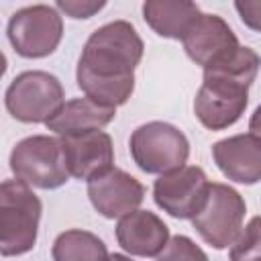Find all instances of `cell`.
<instances>
[{"instance_id": "obj_23", "label": "cell", "mask_w": 261, "mask_h": 261, "mask_svg": "<svg viewBox=\"0 0 261 261\" xmlns=\"http://www.w3.org/2000/svg\"><path fill=\"white\" fill-rule=\"evenodd\" d=\"M108 261H133L130 257H126V255H122V253H114V255H110V259Z\"/></svg>"}, {"instance_id": "obj_21", "label": "cell", "mask_w": 261, "mask_h": 261, "mask_svg": "<svg viewBox=\"0 0 261 261\" xmlns=\"http://www.w3.org/2000/svg\"><path fill=\"white\" fill-rule=\"evenodd\" d=\"M234 10L239 12L245 27L261 33V0H237Z\"/></svg>"}, {"instance_id": "obj_13", "label": "cell", "mask_w": 261, "mask_h": 261, "mask_svg": "<svg viewBox=\"0 0 261 261\" xmlns=\"http://www.w3.org/2000/svg\"><path fill=\"white\" fill-rule=\"evenodd\" d=\"M59 139L63 143L69 173L77 179L90 181L92 177L108 171L114 163L112 139L104 130H90Z\"/></svg>"}, {"instance_id": "obj_19", "label": "cell", "mask_w": 261, "mask_h": 261, "mask_svg": "<svg viewBox=\"0 0 261 261\" xmlns=\"http://www.w3.org/2000/svg\"><path fill=\"white\" fill-rule=\"evenodd\" d=\"M157 261H208V255L186 234H175L169 239L167 247L161 251Z\"/></svg>"}, {"instance_id": "obj_10", "label": "cell", "mask_w": 261, "mask_h": 261, "mask_svg": "<svg viewBox=\"0 0 261 261\" xmlns=\"http://www.w3.org/2000/svg\"><path fill=\"white\" fill-rule=\"evenodd\" d=\"M88 198L104 218H122L139 210L145 200V186L124 169L110 167L88 181Z\"/></svg>"}, {"instance_id": "obj_17", "label": "cell", "mask_w": 261, "mask_h": 261, "mask_svg": "<svg viewBox=\"0 0 261 261\" xmlns=\"http://www.w3.org/2000/svg\"><path fill=\"white\" fill-rule=\"evenodd\" d=\"M53 261H108V249L104 241L82 228H69L57 234L51 247Z\"/></svg>"}, {"instance_id": "obj_16", "label": "cell", "mask_w": 261, "mask_h": 261, "mask_svg": "<svg viewBox=\"0 0 261 261\" xmlns=\"http://www.w3.org/2000/svg\"><path fill=\"white\" fill-rule=\"evenodd\" d=\"M200 14V6L188 0H147L143 4L145 22L165 39L181 41Z\"/></svg>"}, {"instance_id": "obj_20", "label": "cell", "mask_w": 261, "mask_h": 261, "mask_svg": "<svg viewBox=\"0 0 261 261\" xmlns=\"http://www.w3.org/2000/svg\"><path fill=\"white\" fill-rule=\"evenodd\" d=\"M55 6H57V10L65 12L71 18H90L96 12H100L106 6V2L104 0H100V2H96V0H59Z\"/></svg>"}, {"instance_id": "obj_22", "label": "cell", "mask_w": 261, "mask_h": 261, "mask_svg": "<svg viewBox=\"0 0 261 261\" xmlns=\"http://www.w3.org/2000/svg\"><path fill=\"white\" fill-rule=\"evenodd\" d=\"M249 130H251V135H255L257 139H261V104L255 108V112L249 118Z\"/></svg>"}, {"instance_id": "obj_18", "label": "cell", "mask_w": 261, "mask_h": 261, "mask_svg": "<svg viewBox=\"0 0 261 261\" xmlns=\"http://www.w3.org/2000/svg\"><path fill=\"white\" fill-rule=\"evenodd\" d=\"M230 261H261V216H253L228 253Z\"/></svg>"}, {"instance_id": "obj_3", "label": "cell", "mask_w": 261, "mask_h": 261, "mask_svg": "<svg viewBox=\"0 0 261 261\" xmlns=\"http://www.w3.org/2000/svg\"><path fill=\"white\" fill-rule=\"evenodd\" d=\"M41 200L29 184L4 179L0 184V253L16 257L29 253L39 234Z\"/></svg>"}, {"instance_id": "obj_6", "label": "cell", "mask_w": 261, "mask_h": 261, "mask_svg": "<svg viewBox=\"0 0 261 261\" xmlns=\"http://www.w3.org/2000/svg\"><path fill=\"white\" fill-rule=\"evenodd\" d=\"M65 92L57 75L43 69L18 73L6 88L4 104L8 114L27 124L47 122L63 104Z\"/></svg>"}, {"instance_id": "obj_4", "label": "cell", "mask_w": 261, "mask_h": 261, "mask_svg": "<svg viewBox=\"0 0 261 261\" xmlns=\"http://www.w3.org/2000/svg\"><path fill=\"white\" fill-rule=\"evenodd\" d=\"M8 163L16 179L41 190L61 188L71 175L63 143L51 135H33L18 141L10 151Z\"/></svg>"}, {"instance_id": "obj_7", "label": "cell", "mask_w": 261, "mask_h": 261, "mask_svg": "<svg viewBox=\"0 0 261 261\" xmlns=\"http://www.w3.org/2000/svg\"><path fill=\"white\" fill-rule=\"evenodd\" d=\"M8 41L16 55L41 59L51 55L63 37V18L49 4H33L16 10L6 27Z\"/></svg>"}, {"instance_id": "obj_8", "label": "cell", "mask_w": 261, "mask_h": 261, "mask_svg": "<svg viewBox=\"0 0 261 261\" xmlns=\"http://www.w3.org/2000/svg\"><path fill=\"white\" fill-rule=\"evenodd\" d=\"M247 212L245 198L226 184H210L208 200L204 208L192 218V226L214 249L232 247L243 230V218Z\"/></svg>"}, {"instance_id": "obj_5", "label": "cell", "mask_w": 261, "mask_h": 261, "mask_svg": "<svg viewBox=\"0 0 261 261\" xmlns=\"http://www.w3.org/2000/svg\"><path fill=\"white\" fill-rule=\"evenodd\" d=\"M128 149L141 171L163 175L186 165L190 141L177 126L163 120H151L133 130Z\"/></svg>"}, {"instance_id": "obj_9", "label": "cell", "mask_w": 261, "mask_h": 261, "mask_svg": "<svg viewBox=\"0 0 261 261\" xmlns=\"http://www.w3.org/2000/svg\"><path fill=\"white\" fill-rule=\"evenodd\" d=\"M210 181L202 167L184 165L159 175L153 184L155 204L173 218H194L206 204Z\"/></svg>"}, {"instance_id": "obj_2", "label": "cell", "mask_w": 261, "mask_h": 261, "mask_svg": "<svg viewBox=\"0 0 261 261\" xmlns=\"http://www.w3.org/2000/svg\"><path fill=\"white\" fill-rule=\"evenodd\" d=\"M261 67V57L251 47L232 53L204 67L202 86L194 98V114L208 130L232 126L247 110L249 88Z\"/></svg>"}, {"instance_id": "obj_12", "label": "cell", "mask_w": 261, "mask_h": 261, "mask_svg": "<svg viewBox=\"0 0 261 261\" xmlns=\"http://www.w3.org/2000/svg\"><path fill=\"white\" fill-rule=\"evenodd\" d=\"M212 159L230 181L245 186L261 181V139L251 133L216 141L212 145Z\"/></svg>"}, {"instance_id": "obj_1", "label": "cell", "mask_w": 261, "mask_h": 261, "mask_svg": "<svg viewBox=\"0 0 261 261\" xmlns=\"http://www.w3.org/2000/svg\"><path fill=\"white\" fill-rule=\"evenodd\" d=\"M143 39L128 20L96 29L80 55L75 80L86 98L102 106H122L135 90V69L143 59Z\"/></svg>"}, {"instance_id": "obj_15", "label": "cell", "mask_w": 261, "mask_h": 261, "mask_svg": "<svg viewBox=\"0 0 261 261\" xmlns=\"http://www.w3.org/2000/svg\"><path fill=\"white\" fill-rule=\"evenodd\" d=\"M116 116V108L102 106L90 98H73L65 102L47 122L45 126L53 130L57 137H71L90 130H102Z\"/></svg>"}, {"instance_id": "obj_14", "label": "cell", "mask_w": 261, "mask_h": 261, "mask_svg": "<svg viewBox=\"0 0 261 261\" xmlns=\"http://www.w3.org/2000/svg\"><path fill=\"white\" fill-rule=\"evenodd\" d=\"M118 245L135 257H159L169 243L167 224L151 210H133L116 224Z\"/></svg>"}, {"instance_id": "obj_11", "label": "cell", "mask_w": 261, "mask_h": 261, "mask_svg": "<svg viewBox=\"0 0 261 261\" xmlns=\"http://www.w3.org/2000/svg\"><path fill=\"white\" fill-rule=\"evenodd\" d=\"M181 45L188 57L202 67L218 61L220 57L241 47L230 24L222 16L206 12H202L200 18L192 24V29L181 39Z\"/></svg>"}]
</instances>
